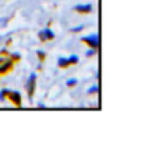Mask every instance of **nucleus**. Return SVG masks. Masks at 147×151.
<instances>
[{
    "mask_svg": "<svg viewBox=\"0 0 147 151\" xmlns=\"http://www.w3.org/2000/svg\"><path fill=\"white\" fill-rule=\"evenodd\" d=\"M75 10L77 13H90L92 11V5L90 3H79V5L75 6Z\"/></svg>",
    "mask_w": 147,
    "mask_h": 151,
    "instance_id": "6",
    "label": "nucleus"
},
{
    "mask_svg": "<svg viewBox=\"0 0 147 151\" xmlns=\"http://www.w3.org/2000/svg\"><path fill=\"white\" fill-rule=\"evenodd\" d=\"M97 48H90V50H87V52H85V56H87V58H92V56H95L97 54Z\"/></svg>",
    "mask_w": 147,
    "mask_h": 151,
    "instance_id": "11",
    "label": "nucleus"
},
{
    "mask_svg": "<svg viewBox=\"0 0 147 151\" xmlns=\"http://www.w3.org/2000/svg\"><path fill=\"white\" fill-rule=\"evenodd\" d=\"M36 56H38L40 60H44V58H46V52H44L43 50H38V51H36Z\"/></svg>",
    "mask_w": 147,
    "mask_h": 151,
    "instance_id": "12",
    "label": "nucleus"
},
{
    "mask_svg": "<svg viewBox=\"0 0 147 151\" xmlns=\"http://www.w3.org/2000/svg\"><path fill=\"white\" fill-rule=\"evenodd\" d=\"M67 59H68V64H70V65H73V64H77V62H79V58H77L76 54H71L70 58H67Z\"/></svg>",
    "mask_w": 147,
    "mask_h": 151,
    "instance_id": "8",
    "label": "nucleus"
},
{
    "mask_svg": "<svg viewBox=\"0 0 147 151\" xmlns=\"http://www.w3.org/2000/svg\"><path fill=\"white\" fill-rule=\"evenodd\" d=\"M10 58H11V59H13V60H19V59H21V56H19V54H18V52H13V54H11V56H10Z\"/></svg>",
    "mask_w": 147,
    "mask_h": 151,
    "instance_id": "15",
    "label": "nucleus"
},
{
    "mask_svg": "<svg viewBox=\"0 0 147 151\" xmlns=\"http://www.w3.org/2000/svg\"><path fill=\"white\" fill-rule=\"evenodd\" d=\"M98 92H100V86H98V84L89 88V91H87V94H98Z\"/></svg>",
    "mask_w": 147,
    "mask_h": 151,
    "instance_id": "9",
    "label": "nucleus"
},
{
    "mask_svg": "<svg viewBox=\"0 0 147 151\" xmlns=\"http://www.w3.org/2000/svg\"><path fill=\"white\" fill-rule=\"evenodd\" d=\"M13 65H14V60L11 59V58L2 60V62H0V75H3V73H6L8 70H11V68H13Z\"/></svg>",
    "mask_w": 147,
    "mask_h": 151,
    "instance_id": "3",
    "label": "nucleus"
},
{
    "mask_svg": "<svg viewBox=\"0 0 147 151\" xmlns=\"http://www.w3.org/2000/svg\"><path fill=\"white\" fill-rule=\"evenodd\" d=\"M35 81H36V73L32 72L30 75H28L27 81H26V91L28 94V97H30V100H32V96H33V92H35Z\"/></svg>",
    "mask_w": 147,
    "mask_h": 151,
    "instance_id": "2",
    "label": "nucleus"
},
{
    "mask_svg": "<svg viewBox=\"0 0 147 151\" xmlns=\"http://www.w3.org/2000/svg\"><path fill=\"white\" fill-rule=\"evenodd\" d=\"M6 97L10 99L13 104L16 105V107H19V105L22 104V99H21V92H18V91H10L6 94Z\"/></svg>",
    "mask_w": 147,
    "mask_h": 151,
    "instance_id": "5",
    "label": "nucleus"
},
{
    "mask_svg": "<svg viewBox=\"0 0 147 151\" xmlns=\"http://www.w3.org/2000/svg\"><path fill=\"white\" fill-rule=\"evenodd\" d=\"M38 37H40V40H41V42H48V40H54L55 35H54V32L49 29V27H46V29L40 30Z\"/></svg>",
    "mask_w": 147,
    "mask_h": 151,
    "instance_id": "4",
    "label": "nucleus"
},
{
    "mask_svg": "<svg viewBox=\"0 0 147 151\" xmlns=\"http://www.w3.org/2000/svg\"><path fill=\"white\" fill-rule=\"evenodd\" d=\"M6 100V97H5V94H3L2 91H0V102H5Z\"/></svg>",
    "mask_w": 147,
    "mask_h": 151,
    "instance_id": "16",
    "label": "nucleus"
},
{
    "mask_svg": "<svg viewBox=\"0 0 147 151\" xmlns=\"http://www.w3.org/2000/svg\"><path fill=\"white\" fill-rule=\"evenodd\" d=\"M57 65H59V68H67L70 64H68L67 58H59V59H57Z\"/></svg>",
    "mask_w": 147,
    "mask_h": 151,
    "instance_id": "7",
    "label": "nucleus"
},
{
    "mask_svg": "<svg viewBox=\"0 0 147 151\" xmlns=\"http://www.w3.org/2000/svg\"><path fill=\"white\" fill-rule=\"evenodd\" d=\"M84 24H81V26H76V27H73L71 29V32H81V30H84Z\"/></svg>",
    "mask_w": 147,
    "mask_h": 151,
    "instance_id": "13",
    "label": "nucleus"
},
{
    "mask_svg": "<svg viewBox=\"0 0 147 151\" xmlns=\"http://www.w3.org/2000/svg\"><path fill=\"white\" fill-rule=\"evenodd\" d=\"M8 21H10V18H3V19H0V26L5 27L6 24H8Z\"/></svg>",
    "mask_w": 147,
    "mask_h": 151,
    "instance_id": "14",
    "label": "nucleus"
},
{
    "mask_svg": "<svg viewBox=\"0 0 147 151\" xmlns=\"http://www.w3.org/2000/svg\"><path fill=\"white\" fill-rule=\"evenodd\" d=\"M81 40H82L84 43H87L90 48H97V50L100 48V35H98V34H90V35H85V37H82Z\"/></svg>",
    "mask_w": 147,
    "mask_h": 151,
    "instance_id": "1",
    "label": "nucleus"
},
{
    "mask_svg": "<svg viewBox=\"0 0 147 151\" xmlns=\"http://www.w3.org/2000/svg\"><path fill=\"white\" fill-rule=\"evenodd\" d=\"M77 84V80L76 78H70V80H67V86L68 88H75Z\"/></svg>",
    "mask_w": 147,
    "mask_h": 151,
    "instance_id": "10",
    "label": "nucleus"
}]
</instances>
